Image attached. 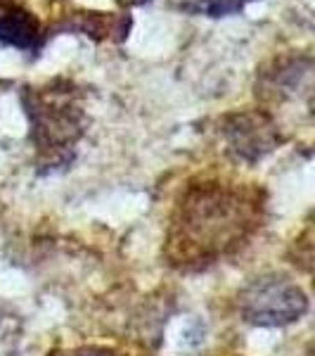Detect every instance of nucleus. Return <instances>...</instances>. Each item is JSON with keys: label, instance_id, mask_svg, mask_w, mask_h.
<instances>
[{"label": "nucleus", "instance_id": "nucleus-4", "mask_svg": "<svg viewBox=\"0 0 315 356\" xmlns=\"http://www.w3.org/2000/svg\"><path fill=\"white\" fill-rule=\"evenodd\" d=\"M228 145L237 159H259L278 145V129L263 112H244L230 117L225 126Z\"/></svg>", "mask_w": 315, "mask_h": 356}, {"label": "nucleus", "instance_id": "nucleus-5", "mask_svg": "<svg viewBox=\"0 0 315 356\" xmlns=\"http://www.w3.org/2000/svg\"><path fill=\"white\" fill-rule=\"evenodd\" d=\"M43 38L38 19L17 0H0V41L19 50H36Z\"/></svg>", "mask_w": 315, "mask_h": 356}, {"label": "nucleus", "instance_id": "nucleus-6", "mask_svg": "<svg viewBox=\"0 0 315 356\" xmlns=\"http://www.w3.org/2000/svg\"><path fill=\"white\" fill-rule=\"evenodd\" d=\"M244 3H247V0H206L202 8L209 15L221 17V15H228V13H235V10H239Z\"/></svg>", "mask_w": 315, "mask_h": 356}, {"label": "nucleus", "instance_id": "nucleus-1", "mask_svg": "<svg viewBox=\"0 0 315 356\" xmlns=\"http://www.w3.org/2000/svg\"><path fill=\"white\" fill-rule=\"evenodd\" d=\"M259 209V193L242 183L211 178L190 186L171 219V261L204 266L225 257L256 228Z\"/></svg>", "mask_w": 315, "mask_h": 356}, {"label": "nucleus", "instance_id": "nucleus-3", "mask_svg": "<svg viewBox=\"0 0 315 356\" xmlns=\"http://www.w3.org/2000/svg\"><path fill=\"white\" fill-rule=\"evenodd\" d=\"M308 309V297L287 275H261L239 295V312L254 325H287Z\"/></svg>", "mask_w": 315, "mask_h": 356}, {"label": "nucleus", "instance_id": "nucleus-2", "mask_svg": "<svg viewBox=\"0 0 315 356\" xmlns=\"http://www.w3.org/2000/svg\"><path fill=\"white\" fill-rule=\"evenodd\" d=\"M28 102V119L33 129V143L41 152L62 154L83 134V112L74 100L69 83L62 88L48 86V88L31 90Z\"/></svg>", "mask_w": 315, "mask_h": 356}, {"label": "nucleus", "instance_id": "nucleus-7", "mask_svg": "<svg viewBox=\"0 0 315 356\" xmlns=\"http://www.w3.org/2000/svg\"><path fill=\"white\" fill-rule=\"evenodd\" d=\"M121 5H140V3H145V0H119Z\"/></svg>", "mask_w": 315, "mask_h": 356}]
</instances>
